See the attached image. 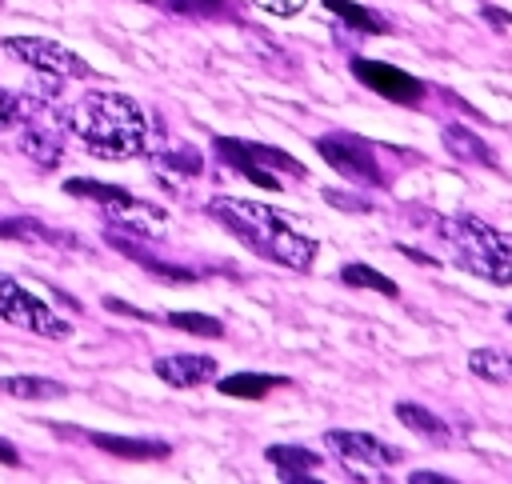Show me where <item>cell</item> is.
Listing matches in <instances>:
<instances>
[{
    "instance_id": "1",
    "label": "cell",
    "mask_w": 512,
    "mask_h": 484,
    "mask_svg": "<svg viewBox=\"0 0 512 484\" xmlns=\"http://www.w3.org/2000/svg\"><path fill=\"white\" fill-rule=\"evenodd\" d=\"M208 212L244 244L252 248L256 256L280 264V268H292V272H308L312 260H316V240L296 232V224L276 212L272 204H260V200H240V196H212L208 200Z\"/></svg>"
},
{
    "instance_id": "2",
    "label": "cell",
    "mask_w": 512,
    "mask_h": 484,
    "mask_svg": "<svg viewBox=\"0 0 512 484\" xmlns=\"http://www.w3.org/2000/svg\"><path fill=\"white\" fill-rule=\"evenodd\" d=\"M64 128L104 160H128L148 148L144 108L124 92H88L64 108Z\"/></svg>"
},
{
    "instance_id": "3",
    "label": "cell",
    "mask_w": 512,
    "mask_h": 484,
    "mask_svg": "<svg viewBox=\"0 0 512 484\" xmlns=\"http://www.w3.org/2000/svg\"><path fill=\"white\" fill-rule=\"evenodd\" d=\"M440 232L452 244L460 268H468L472 276L492 280V284H512V244L488 220H480L472 212H460V216L444 220Z\"/></svg>"
},
{
    "instance_id": "4",
    "label": "cell",
    "mask_w": 512,
    "mask_h": 484,
    "mask_svg": "<svg viewBox=\"0 0 512 484\" xmlns=\"http://www.w3.org/2000/svg\"><path fill=\"white\" fill-rule=\"evenodd\" d=\"M0 316L24 332L48 336V340H64L72 336V320H64L60 312H52L36 292H28L24 284H16L12 276L0 272Z\"/></svg>"
},
{
    "instance_id": "5",
    "label": "cell",
    "mask_w": 512,
    "mask_h": 484,
    "mask_svg": "<svg viewBox=\"0 0 512 484\" xmlns=\"http://www.w3.org/2000/svg\"><path fill=\"white\" fill-rule=\"evenodd\" d=\"M12 56H20V64L36 68L40 76L52 80H92V64L84 56H76L72 48L48 40V36H8L4 40Z\"/></svg>"
},
{
    "instance_id": "6",
    "label": "cell",
    "mask_w": 512,
    "mask_h": 484,
    "mask_svg": "<svg viewBox=\"0 0 512 484\" xmlns=\"http://www.w3.org/2000/svg\"><path fill=\"white\" fill-rule=\"evenodd\" d=\"M324 444L340 456V464L348 468V472H356V476H380L384 468H392V464H400V448L396 444H384L380 436H372V432H352V428H332L328 436H324Z\"/></svg>"
},
{
    "instance_id": "7",
    "label": "cell",
    "mask_w": 512,
    "mask_h": 484,
    "mask_svg": "<svg viewBox=\"0 0 512 484\" xmlns=\"http://www.w3.org/2000/svg\"><path fill=\"white\" fill-rule=\"evenodd\" d=\"M316 152L328 160V168H336L344 180L352 184H364V188H380L384 184V172L372 156V148L360 140V136H348V132H332V136H320L316 140Z\"/></svg>"
},
{
    "instance_id": "8",
    "label": "cell",
    "mask_w": 512,
    "mask_h": 484,
    "mask_svg": "<svg viewBox=\"0 0 512 484\" xmlns=\"http://www.w3.org/2000/svg\"><path fill=\"white\" fill-rule=\"evenodd\" d=\"M352 76H356L364 88H372L376 96L392 100V104H408V108H412V104H420V100H424V84H420L412 72L396 68V64L356 56V60H352Z\"/></svg>"
},
{
    "instance_id": "9",
    "label": "cell",
    "mask_w": 512,
    "mask_h": 484,
    "mask_svg": "<svg viewBox=\"0 0 512 484\" xmlns=\"http://www.w3.org/2000/svg\"><path fill=\"white\" fill-rule=\"evenodd\" d=\"M152 372L168 384V388H200L216 376V360L204 352H168L152 360Z\"/></svg>"
},
{
    "instance_id": "10",
    "label": "cell",
    "mask_w": 512,
    "mask_h": 484,
    "mask_svg": "<svg viewBox=\"0 0 512 484\" xmlns=\"http://www.w3.org/2000/svg\"><path fill=\"white\" fill-rule=\"evenodd\" d=\"M104 216L116 224V228H128L136 236H160L164 224H168V212L148 204V200H136L132 192H120L112 204H104Z\"/></svg>"
},
{
    "instance_id": "11",
    "label": "cell",
    "mask_w": 512,
    "mask_h": 484,
    "mask_svg": "<svg viewBox=\"0 0 512 484\" xmlns=\"http://www.w3.org/2000/svg\"><path fill=\"white\" fill-rule=\"evenodd\" d=\"M264 456H268V464L280 472V480H292V484H312V472L324 464L320 452L300 448V444H272Z\"/></svg>"
},
{
    "instance_id": "12",
    "label": "cell",
    "mask_w": 512,
    "mask_h": 484,
    "mask_svg": "<svg viewBox=\"0 0 512 484\" xmlns=\"http://www.w3.org/2000/svg\"><path fill=\"white\" fill-rule=\"evenodd\" d=\"M440 144H444L448 156L460 160V164H484V168H496V152H492L472 128H464V124H444V128H440Z\"/></svg>"
},
{
    "instance_id": "13",
    "label": "cell",
    "mask_w": 512,
    "mask_h": 484,
    "mask_svg": "<svg viewBox=\"0 0 512 484\" xmlns=\"http://www.w3.org/2000/svg\"><path fill=\"white\" fill-rule=\"evenodd\" d=\"M212 148H216V156H220V160H224L232 172H240L244 180L260 184V188H268V192H276V188H280V180H276L268 168H260V164L248 156L244 140H228V136H216V140H212Z\"/></svg>"
},
{
    "instance_id": "14",
    "label": "cell",
    "mask_w": 512,
    "mask_h": 484,
    "mask_svg": "<svg viewBox=\"0 0 512 484\" xmlns=\"http://www.w3.org/2000/svg\"><path fill=\"white\" fill-rule=\"evenodd\" d=\"M100 452L120 456V460H164L172 448L164 440H132V436H112V432H84Z\"/></svg>"
},
{
    "instance_id": "15",
    "label": "cell",
    "mask_w": 512,
    "mask_h": 484,
    "mask_svg": "<svg viewBox=\"0 0 512 484\" xmlns=\"http://www.w3.org/2000/svg\"><path fill=\"white\" fill-rule=\"evenodd\" d=\"M396 420H400L408 432H416V436H424V440H432V444H448V440H452V428H448L436 412H428L424 404L400 400V404H396Z\"/></svg>"
},
{
    "instance_id": "16",
    "label": "cell",
    "mask_w": 512,
    "mask_h": 484,
    "mask_svg": "<svg viewBox=\"0 0 512 484\" xmlns=\"http://www.w3.org/2000/svg\"><path fill=\"white\" fill-rule=\"evenodd\" d=\"M284 384H288V376H272V372H232L216 388L224 396H236V400H260V396H268L272 388H284Z\"/></svg>"
},
{
    "instance_id": "17",
    "label": "cell",
    "mask_w": 512,
    "mask_h": 484,
    "mask_svg": "<svg viewBox=\"0 0 512 484\" xmlns=\"http://www.w3.org/2000/svg\"><path fill=\"white\" fill-rule=\"evenodd\" d=\"M0 392L16 396V400H60V396H68V388L60 380H48V376H0Z\"/></svg>"
},
{
    "instance_id": "18",
    "label": "cell",
    "mask_w": 512,
    "mask_h": 484,
    "mask_svg": "<svg viewBox=\"0 0 512 484\" xmlns=\"http://www.w3.org/2000/svg\"><path fill=\"white\" fill-rule=\"evenodd\" d=\"M468 372L488 380V384H512V352L500 348H472L468 352Z\"/></svg>"
},
{
    "instance_id": "19",
    "label": "cell",
    "mask_w": 512,
    "mask_h": 484,
    "mask_svg": "<svg viewBox=\"0 0 512 484\" xmlns=\"http://www.w3.org/2000/svg\"><path fill=\"white\" fill-rule=\"evenodd\" d=\"M324 8H328L332 16H340L348 28L364 32V36H380V32H388V24H384L376 12H368V8H360V4H352V0H324Z\"/></svg>"
},
{
    "instance_id": "20",
    "label": "cell",
    "mask_w": 512,
    "mask_h": 484,
    "mask_svg": "<svg viewBox=\"0 0 512 484\" xmlns=\"http://www.w3.org/2000/svg\"><path fill=\"white\" fill-rule=\"evenodd\" d=\"M340 280H344L348 288H368V292H380V296H400L396 280L384 276V272H376L372 264H344V268H340Z\"/></svg>"
},
{
    "instance_id": "21",
    "label": "cell",
    "mask_w": 512,
    "mask_h": 484,
    "mask_svg": "<svg viewBox=\"0 0 512 484\" xmlns=\"http://www.w3.org/2000/svg\"><path fill=\"white\" fill-rule=\"evenodd\" d=\"M244 148H248V156L260 164V168H268V172H288V176H296V180H304V164H296L284 148H272V144H252V140H244Z\"/></svg>"
},
{
    "instance_id": "22",
    "label": "cell",
    "mask_w": 512,
    "mask_h": 484,
    "mask_svg": "<svg viewBox=\"0 0 512 484\" xmlns=\"http://www.w3.org/2000/svg\"><path fill=\"white\" fill-rule=\"evenodd\" d=\"M164 324H172L180 332H192V336H204V340H220L224 336V324L216 316H204V312H168Z\"/></svg>"
},
{
    "instance_id": "23",
    "label": "cell",
    "mask_w": 512,
    "mask_h": 484,
    "mask_svg": "<svg viewBox=\"0 0 512 484\" xmlns=\"http://www.w3.org/2000/svg\"><path fill=\"white\" fill-rule=\"evenodd\" d=\"M36 100H40V96H28V92H8V88H0V132H8V128H20V124L28 120V112L36 108Z\"/></svg>"
},
{
    "instance_id": "24",
    "label": "cell",
    "mask_w": 512,
    "mask_h": 484,
    "mask_svg": "<svg viewBox=\"0 0 512 484\" xmlns=\"http://www.w3.org/2000/svg\"><path fill=\"white\" fill-rule=\"evenodd\" d=\"M156 164L160 168H176L184 176H200V168H204L196 152H164V156H156Z\"/></svg>"
},
{
    "instance_id": "25",
    "label": "cell",
    "mask_w": 512,
    "mask_h": 484,
    "mask_svg": "<svg viewBox=\"0 0 512 484\" xmlns=\"http://www.w3.org/2000/svg\"><path fill=\"white\" fill-rule=\"evenodd\" d=\"M324 200L332 204V208H344V212H372V200L368 196H348L344 188H324Z\"/></svg>"
},
{
    "instance_id": "26",
    "label": "cell",
    "mask_w": 512,
    "mask_h": 484,
    "mask_svg": "<svg viewBox=\"0 0 512 484\" xmlns=\"http://www.w3.org/2000/svg\"><path fill=\"white\" fill-rule=\"evenodd\" d=\"M168 8L180 16H220L224 0H168Z\"/></svg>"
},
{
    "instance_id": "27",
    "label": "cell",
    "mask_w": 512,
    "mask_h": 484,
    "mask_svg": "<svg viewBox=\"0 0 512 484\" xmlns=\"http://www.w3.org/2000/svg\"><path fill=\"white\" fill-rule=\"evenodd\" d=\"M252 4H256V8H264L268 16H296L308 0H252Z\"/></svg>"
},
{
    "instance_id": "28",
    "label": "cell",
    "mask_w": 512,
    "mask_h": 484,
    "mask_svg": "<svg viewBox=\"0 0 512 484\" xmlns=\"http://www.w3.org/2000/svg\"><path fill=\"white\" fill-rule=\"evenodd\" d=\"M452 476H444V472H428V468H416L412 476H408V484H448Z\"/></svg>"
},
{
    "instance_id": "29",
    "label": "cell",
    "mask_w": 512,
    "mask_h": 484,
    "mask_svg": "<svg viewBox=\"0 0 512 484\" xmlns=\"http://www.w3.org/2000/svg\"><path fill=\"white\" fill-rule=\"evenodd\" d=\"M112 312H124V316H136V320H152L148 312H140V308H132V304H124V300H104Z\"/></svg>"
},
{
    "instance_id": "30",
    "label": "cell",
    "mask_w": 512,
    "mask_h": 484,
    "mask_svg": "<svg viewBox=\"0 0 512 484\" xmlns=\"http://www.w3.org/2000/svg\"><path fill=\"white\" fill-rule=\"evenodd\" d=\"M0 464H8V468H12V464H20V452H16L8 440H0Z\"/></svg>"
},
{
    "instance_id": "31",
    "label": "cell",
    "mask_w": 512,
    "mask_h": 484,
    "mask_svg": "<svg viewBox=\"0 0 512 484\" xmlns=\"http://www.w3.org/2000/svg\"><path fill=\"white\" fill-rule=\"evenodd\" d=\"M484 16L496 20V24H512V16H508V12H496V8H484Z\"/></svg>"
},
{
    "instance_id": "32",
    "label": "cell",
    "mask_w": 512,
    "mask_h": 484,
    "mask_svg": "<svg viewBox=\"0 0 512 484\" xmlns=\"http://www.w3.org/2000/svg\"><path fill=\"white\" fill-rule=\"evenodd\" d=\"M400 252H404V256H408V260H420V264H436V260H432V256H424V252H416V248H400Z\"/></svg>"
},
{
    "instance_id": "33",
    "label": "cell",
    "mask_w": 512,
    "mask_h": 484,
    "mask_svg": "<svg viewBox=\"0 0 512 484\" xmlns=\"http://www.w3.org/2000/svg\"><path fill=\"white\" fill-rule=\"evenodd\" d=\"M136 4H156V0H136Z\"/></svg>"
},
{
    "instance_id": "34",
    "label": "cell",
    "mask_w": 512,
    "mask_h": 484,
    "mask_svg": "<svg viewBox=\"0 0 512 484\" xmlns=\"http://www.w3.org/2000/svg\"><path fill=\"white\" fill-rule=\"evenodd\" d=\"M508 324H512V312H508Z\"/></svg>"
},
{
    "instance_id": "35",
    "label": "cell",
    "mask_w": 512,
    "mask_h": 484,
    "mask_svg": "<svg viewBox=\"0 0 512 484\" xmlns=\"http://www.w3.org/2000/svg\"><path fill=\"white\" fill-rule=\"evenodd\" d=\"M0 236H4V228H0Z\"/></svg>"
},
{
    "instance_id": "36",
    "label": "cell",
    "mask_w": 512,
    "mask_h": 484,
    "mask_svg": "<svg viewBox=\"0 0 512 484\" xmlns=\"http://www.w3.org/2000/svg\"><path fill=\"white\" fill-rule=\"evenodd\" d=\"M0 4H4V0H0Z\"/></svg>"
}]
</instances>
